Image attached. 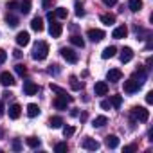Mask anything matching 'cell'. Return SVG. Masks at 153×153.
I'll use <instances>...</instances> for the list:
<instances>
[{"label": "cell", "instance_id": "cell-13", "mask_svg": "<svg viewBox=\"0 0 153 153\" xmlns=\"http://www.w3.org/2000/svg\"><path fill=\"white\" fill-rule=\"evenodd\" d=\"M94 92H96V96H106L108 94V83L106 81H97L96 87H94Z\"/></svg>", "mask_w": 153, "mask_h": 153}, {"label": "cell", "instance_id": "cell-2", "mask_svg": "<svg viewBox=\"0 0 153 153\" xmlns=\"http://www.w3.org/2000/svg\"><path fill=\"white\" fill-rule=\"evenodd\" d=\"M131 115L135 121H140V123H146L149 119V110H146L144 106H133L131 110Z\"/></svg>", "mask_w": 153, "mask_h": 153}, {"label": "cell", "instance_id": "cell-12", "mask_svg": "<svg viewBox=\"0 0 153 153\" xmlns=\"http://www.w3.org/2000/svg\"><path fill=\"white\" fill-rule=\"evenodd\" d=\"M126 34H128V27H126V25H119V27L114 29L112 38H115V40H123V38H126Z\"/></svg>", "mask_w": 153, "mask_h": 153}, {"label": "cell", "instance_id": "cell-7", "mask_svg": "<svg viewBox=\"0 0 153 153\" xmlns=\"http://www.w3.org/2000/svg\"><path fill=\"white\" fill-rule=\"evenodd\" d=\"M87 36L90 38V42L97 43V42H101V40L105 38V31H101V29H90V31L87 33Z\"/></svg>", "mask_w": 153, "mask_h": 153}, {"label": "cell", "instance_id": "cell-35", "mask_svg": "<svg viewBox=\"0 0 153 153\" xmlns=\"http://www.w3.org/2000/svg\"><path fill=\"white\" fill-rule=\"evenodd\" d=\"M51 90H54V92H56V94H59V96H68V94H67V90L59 88L58 85H51Z\"/></svg>", "mask_w": 153, "mask_h": 153}, {"label": "cell", "instance_id": "cell-31", "mask_svg": "<svg viewBox=\"0 0 153 153\" xmlns=\"http://www.w3.org/2000/svg\"><path fill=\"white\" fill-rule=\"evenodd\" d=\"M110 105H112L114 108H119V106L123 105V97H121V96H112V99H110Z\"/></svg>", "mask_w": 153, "mask_h": 153}, {"label": "cell", "instance_id": "cell-46", "mask_svg": "<svg viewBox=\"0 0 153 153\" xmlns=\"http://www.w3.org/2000/svg\"><path fill=\"white\" fill-rule=\"evenodd\" d=\"M2 115H4V103L0 101V117H2Z\"/></svg>", "mask_w": 153, "mask_h": 153}, {"label": "cell", "instance_id": "cell-44", "mask_svg": "<svg viewBox=\"0 0 153 153\" xmlns=\"http://www.w3.org/2000/svg\"><path fill=\"white\" fill-rule=\"evenodd\" d=\"M56 67H58V65H51V68H49V72H51V74H54V76L58 74V68H56Z\"/></svg>", "mask_w": 153, "mask_h": 153}, {"label": "cell", "instance_id": "cell-41", "mask_svg": "<svg viewBox=\"0 0 153 153\" xmlns=\"http://www.w3.org/2000/svg\"><path fill=\"white\" fill-rule=\"evenodd\" d=\"M20 148H22L20 140H13V149H15V151H20Z\"/></svg>", "mask_w": 153, "mask_h": 153}, {"label": "cell", "instance_id": "cell-36", "mask_svg": "<svg viewBox=\"0 0 153 153\" xmlns=\"http://www.w3.org/2000/svg\"><path fill=\"white\" fill-rule=\"evenodd\" d=\"M15 70H16V74H20V76H25V72H27V68H25L22 63H18V65L15 67Z\"/></svg>", "mask_w": 153, "mask_h": 153}, {"label": "cell", "instance_id": "cell-37", "mask_svg": "<svg viewBox=\"0 0 153 153\" xmlns=\"http://www.w3.org/2000/svg\"><path fill=\"white\" fill-rule=\"evenodd\" d=\"M6 59H7V52H6L4 49H0V65H2Z\"/></svg>", "mask_w": 153, "mask_h": 153}, {"label": "cell", "instance_id": "cell-32", "mask_svg": "<svg viewBox=\"0 0 153 153\" xmlns=\"http://www.w3.org/2000/svg\"><path fill=\"white\" fill-rule=\"evenodd\" d=\"M74 6H76V15H78L79 18L85 16V9H83V4L79 2V0H76V4H74Z\"/></svg>", "mask_w": 153, "mask_h": 153}, {"label": "cell", "instance_id": "cell-21", "mask_svg": "<svg viewBox=\"0 0 153 153\" xmlns=\"http://www.w3.org/2000/svg\"><path fill=\"white\" fill-rule=\"evenodd\" d=\"M49 126H51V128H61V126H63V119H61L59 115H54V117L49 119Z\"/></svg>", "mask_w": 153, "mask_h": 153}, {"label": "cell", "instance_id": "cell-17", "mask_svg": "<svg viewBox=\"0 0 153 153\" xmlns=\"http://www.w3.org/2000/svg\"><path fill=\"white\" fill-rule=\"evenodd\" d=\"M121 61L123 63H128V61H131V58H133V51L130 49V47H124L123 51H121Z\"/></svg>", "mask_w": 153, "mask_h": 153}, {"label": "cell", "instance_id": "cell-38", "mask_svg": "<svg viewBox=\"0 0 153 153\" xmlns=\"http://www.w3.org/2000/svg\"><path fill=\"white\" fill-rule=\"evenodd\" d=\"M16 7H20V4H18V2H15V0H13V2H7V9H11V11H15Z\"/></svg>", "mask_w": 153, "mask_h": 153}, {"label": "cell", "instance_id": "cell-5", "mask_svg": "<svg viewBox=\"0 0 153 153\" xmlns=\"http://www.w3.org/2000/svg\"><path fill=\"white\" fill-rule=\"evenodd\" d=\"M123 88H124L126 94H133V92H137V90L140 88V85H139V81H135V79L131 78V79H126V81H124Z\"/></svg>", "mask_w": 153, "mask_h": 153}, {"label": "cell", "instance_id": "cell-22", "mask_svg": "<svg viewBox=\"0 0 153 153\" xmlns=\"http://www.w3.org/2000/svg\"><path fill=\"white\" fill-rule=\"evenodd\" d=\"M70 87L74 88V90H81L83 87H85V83L83 81H79L76 76H70Z\"/></svg>", "mask_w": 153, "mask_h": 153}, {"label": "cell", "instance_id": "cell-3", "mask_svg": "<svg viewBox=\"0 0 153 153\" xmlns=\"http://www.w3.org/2000/svg\"><path fill=\"white\" fill-rule=\"evenodd\" d=\"M59 52H61L63 59H65V61H68V63H76V61H78V52H74V51H72V49H68V47L59 49Z\"/></svg>", "mask_w": 153, "mask_h": 153}, {"label": "cell", "instance_id": "cell-29", "mask_svg": "<svg viewBox=\"0 0 153 153\" xmlns=\"http://www.w3.org/2000/svg\"><path fill=\"white\" fill-rule=\"evenodd\" d=\"M67 15H68L67 7H58V9L54 11V16H56V18H67Z\"/></svg>", "mask_w": 153, "mask_h": 153}, {"label": "cell", "instance_id": "cell-33", "mask_svg": "<svg viewBox=\"0 0 153 153\" xmlns=\"http://www.w3.org/2000/svg\"><path fill=\"white\" fill-rule=\"evenodd\" d=\"M74 131H76L74 126H65V128H63V137H65V139H67V137H72Z\"/></svg>", "mask_w": 153, "mask_h": 153}, {"label": "cell", "instance_id": "cell-25", "mask_svg": "<svg viewBox=\"0 0 153 153\" xmlns=\"http://www.w3.org/2000/svg\"><path fill=\"white\" fill-rule=\"evenodd\" d=\"M70 43H72V45H76V47H79V49H83V47H85V40H83L81 36H78V34H74V36L70 38Z\"/></svg>", "mask_w": 153, "mask_h": 153}, {"label": "cell", "instance_id": "cell-26", "mask_svg": "<svg viewBox=\"0 0 153 153\" xmlns=\"http://www.w3.org/2000/svg\"><path fill=\"white\" fill-rule=\"evenodd\" d=\"M106 123H108V119H106L105 115H99V117H96V119H94L92 126H94V128H103V126H105Z\"/></svg>", "mask_w": 153, "mask_h": 153}, {"label": "cell", "instance_id": "cell-6", "mask_svg": "<svg viewBox=\"0 0 153 153\" xmlns=\"http://www.w3.org/2000/svg\"><path fill=\"white\" fill-rule=\"evenodd\" d=\"M68 103H72V97H70V96H58V97L54 99V106H56L58 110H65Z\"/></svg>", "mask_w": 153, "mask_h": 153}, {"label": "cell", "instance_id": "cell-45", "mask_svg": "<svg viewBox=\"0 0 153 153\" xmlns=\"http://www.w3.org/2000/svg\"><path fill=\"white\" fill-rule=\"evenodd\" d=\"M123 151H124V153H131V151H135V146H126Z\"/></svg>", "mask_w": 153, "mask_h": 153}, {"label": "cell", "instance_id": "cell-20", "mask_svg": "<svg viewBox=\"0 0 153 153\" xmlns=\"http://www.w3.org/2000/svg\"><path fill=\"white\" fill-rule=\"evenodd\" d=\"M27 115H29V117H36V115H40V106L34 105V103L27 105Z\"/></svg>", "mask_w": 153, "mask_h": 153}, {"label": "cell", "instance_id": "cell-18", "mask_svg": "<svg viewBox=\"0 0 153 153\" xmlns=\"http://www.w3.org/2000/svg\"><path fill=\"white\" fill-rule=\"evenodd\" d=\"M115 54H117V49H115L114 45H110V47H106V49L101 52V58H103V59H108V58H114Z\"/></svg>", "mask_w": 153, "mask_h": 153}, {"label": "cell", "instance_id": "cell-30", "mask_svg": "<svg viewBox=\"0 0 153 153\" xmlns=\"http://www.w3.org/2000/svg\"><path fill=\"white\" fill-rule=\"evenodd\" d=\"M6 24H7L9 27H16V25H18V18L13 16V15H7V16H6Z\"/></svg>", "mask_w": 153, "mask_h": 153}, {"label": "cell", "instance_id": "cell-9", "mask_svg": "<svg viewBox=\"0 0 153 153\" xmlns=\"http://www.w3.org/2000/svg\"><path fill=\"white\" fill-rule=\"evenodd\" d=\"M0 83H2L4 87H13L16 81H15V78H13V74H9V72H2V74H0Z\"/></svg>", "mask_w": 153, "mask_h": 153}, {"label": "cell", "instance_id": "cell-34", "mask_svg": "<svg viewBox=\"0 0 153 153\" xmlns=\"http://www.w3.org/2000/svg\"><path fill=\"white\" fill-rule=\"evenodd\" d=\"M54 149H56L58 153H63V151H67V149H68V146H67V142H58V144L54 146Z\"/></svg>", "mask_w": 153, "mask_h": 153}, {"label": "cell", "instance_id": "cell-16", "mask_svg": "<svg viewBox=\"0 0 153 153\" xmlns=\"http://www.w3.org/2000/svg\"><path fill=\"white\" fill-rule=\"evenodd\" d=\"M31 29L36 31V33H42V31H43V20H42L40 16H34V18L31 20Z\"/></svg>", "mask_w": 153, "mask_h": 153}, {"label": "cell", "instance_id": "cell-24", "mask_svg": "<svg viewBox=\"0 0 153 153\" xmlns=\"http://www.w3.org/2000/svg\"><path fill=\"white\" fill-rule=\"evenodd\" d=\"M101 22H103L105 25H112V24H115V15H112V13L101 15Z\"/></svg>", "mask_w": 153, "mask_h": 153}, {"label": "cell", "instance_id": "cell-28", "mask_svg": "<svg viewBox=\"0 0 153 153\" xmlns=\"http://www.w3.org/2000/svg\"><path fill=\"white\" fill-rule=\"evenodd\" d=\"M29 11H31V0H24V2L20 4V13L27 15Z\"/></svg>", "mask_w": 153, "mask_h": 153}, {"label": "cell", "instance_id": "cell-4", "mask_svg": "<svg viewBox=\"0 0 153 153\" xmlns=\"http://www.w3.org/2000/svg\"><path fill=\"white\" fill-rule=\"evenodd\" d=\"M61 33H63L61 24H58V22H56V18H54V20H51V24H49V34H51L52 38H59V36H61Z\"/></svg>", "mask_w": 153, "mask_h": 153}, {"label": "cell", "instance_id": "cell-11", "mask_svg": "<svg viewBox=\"0 0 153 153\" xmlns=\"http://www.w3.org/2000/svg\"><path fill=\"white\" fill-rule=\"evenodd\" d=\"M85 149H88V151H96V149H99V142L96 140V139H90V137H87L85 140H83V144H81Z\"/></svg>", "mask_w": 153, "mask_h": 153}, {"label": "cell", "instance_id": "cell-43", "mask_svg": "<svg viewBox=\"0 0 153 153\" xmlns=\"http://www.w3.org/2000/svg\"><path fill=\"white\" fill-rule=\"evenodd\" d=\"M103 2H105L108 7H112V6H115V4H117V0H103Z\"/></svg>", "mask_w": 153, "mask_h": 153}, {"label": "cell", "instance_id": "cell-39", "mask_svg": "<svg viewBox=\"0 0 153 153\" xmlns=\"http://www.w3.org/2000/svg\"><path fill=\"white\" fill-rule=\"evenodd\" d=\"M110 106H112V105H110V101H108V99H105V101H101V108H103V110H108Z\"/></svg>", "mask_w": 153, "mask_h": 153}, {"label": "cell", "instance_id": "cell-40", "mask_svg": "<svg viewBox=\"0 0 153 153\" xmlns=\"http://www.w3.org/2000/svg\"><path fill=\"white\" fill-rule=\"evenodd\" d=\"M146 103H148V105L153 103V92H148V94H146Z\"/></svg>", "mask_w": 153, "mask_h": 153}, {"label": "cell", "instance_id": "cell-14", "mask_svg": "<svg viewBox=\"0 0 153 153\" xmlns=\"http://www.w3.org/2000/svg\"><path fill=\"white\" fill-rule=\"evenodd\" d=\"M24 92H25V96H34L38 92V85L33 83V81H25L24 83Z\"/></svg>", "mask_w": 153, "mask_h": 153}, {"label": "cell", "instance_id": "cell-10", "mask_svg": "<svg viewBox=\"0 0 153 153\" xmlns=\"http://www.w3.org/2000/svg\"><path fill=\"white\" fill-rule=\"evenodd\" d=\"M29 42H31V36H29V33H27V31H20V33L16 34V43H18L20 47L29 45Z\"/></svg>", "mask_w": 153, "mask_h": 153}, {"label": "cell", "instance_id": "cell-23", "mask_svg": "<svg viewBox=\"0 0 153 153\" xmlns=\"http://www.w3.org/2000/svg\"><path fill=\"white\" fill-rule=\"evenodd\" d=\"M128 7H130V11H133V13L140 11V7H142V0H130V2H128Z\"/></svg>", "mask_w": 153, "mask_h": 153}, {"label": "cell", "instance_id": "cell-8", "mask_svg": "<svg viewBox=\"0 0 153 153\" xmlns=\"http://www.w3.org/2000/svg\"><path fill=\"white\" fill-rule=\"evenodd\" d=\"M106 79H108V81H112V83H117V81H121V79H123V72H121L119 68H110V70H108V74H106Z\"/></svg>", "mask_w": 153, "mask_h": 153}, {"label": "cell", "instance_id": "cell-1", "mask_svg": "<svg viewBox=\"0 0 153 153\" xmlns=\"http://www.w3.org/2000/svg\"><path fill=\"white\" fill-rule=\"evenodd\" d=\"M49 56V45L47 42H38L34 47H33V59L36 61H42Z\"/></svg>", "mask_w": 153, "mask_h": 153}, {"label": "cell", "instance_id": "cell-19", "mask_svg": "<svg viewBox=\"0 0 153 153\" xmlns=\"http://www.w3.org/2000/svg\"><path fill=\"white\" fill-rule=\"evenodd\" d=\"M20 114H22V106H20V105L15 103L13 106H9V117H11V119H18Z\"/></svg>", "mask_w": 153, "mask_h": 153}, {"label": "cell", "instance_id": "cell-42", "mask_svg": "<svg viewBox=\"0 0 153 153\" xmlns=\"http://www.w3.org/2000/svg\"><path fill=\"white\" fill-rule=\"evenodd\" d=\"M51 4H52V0H42V6H43V9H49V7H51Z\"/></svg>", "mask_w": 153, "mask_h": 153}, {"label": "cell", "instance_id": "cell-27", "mask_svg": "<svg viewBox=\"0 0 153 153\" xmlns=\"http://www.w3.org/2000/svg\"><path fill=\"white\" fill-rule=\"evenodd\" d=\"M25 142L29 148H40V144H42V140L38 137H29V139H25Z\"/></svg>", "mask_w": 153, "mask_h": 153}, {"label": "cell", "instance_id": "cell-15", "mask_svg": "<svg viewBox=\"0 0 153 153\" xmlns=\"http://www.w3.org/2000/svg\"><path fill=\"white\" fill-rule=\"evenodd\" d=\"M105 144L110 148V149H115L119 146V137L117 135H106L105 137Z\"/></svg>", "mask_w": 153, "mask_h": 153}]
</instances>
